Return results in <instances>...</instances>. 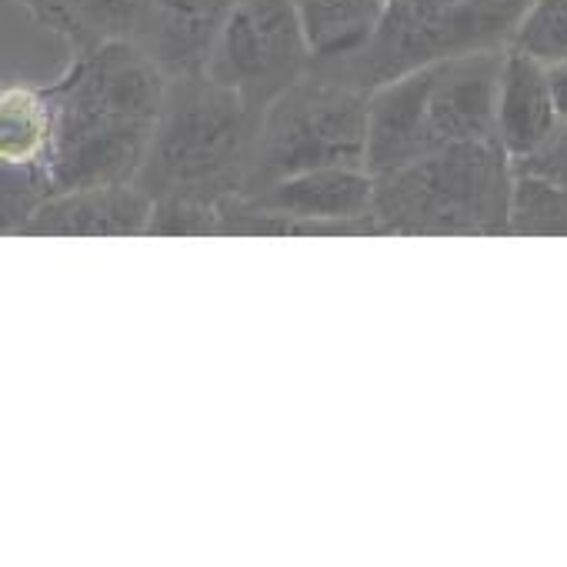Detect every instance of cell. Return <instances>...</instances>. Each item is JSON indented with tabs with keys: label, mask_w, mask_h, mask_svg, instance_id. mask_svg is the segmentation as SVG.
<instances>
[{
	"label": "cell",
	"mask_w": 567,
	"mask_h": 567,
	"mask_svg": "<svg viewBox=\"0 0 567 567\" xmlns=\"http://www.w3.org/2000/svg\"><path fill=\"white\" fill-rule=\"evenodd\" d=\"M44 28L61 34L74 54L111 41H134L144 0H18Z\"/></svg>",
	"instance_id": "12"
},
{
	"label": "cell",
	"mask_w": 567,
	"mask_h": 567,
	"mask_svg": "<svg viewBox=\"0 0 567 567\" xmlns=\"http://www.w3.org/2000/svg\"><path fill=\"white\" fill-rule=\"evenodd\" d=\"M511 48L544 64L567 61V0H534Z\"/></svg>",
	"instance_id": "15"
},
{
	"label": "cell",
	"mask_w": 567,
	"mask_h": 567,
	"mask_svg": "<svg viewBox=\"0 0 567 567\" xmlns=\"http://www.w3.org/2000/svg\"><path fill=\"white\" fill-rule=\"evenodd\" d=\"M514 157L497 137L467 141L378 177L381 234H507Z\"/></svg>",
	"instance_id": "4"
},
{
	"label": "cell",
	"mask_w": 567,
	"mask_h": 567,
	"mask_svg": "<svg viewBox=\"0 0 567 567\" xmlns=\"http://www.w3.org/2000/svg\"><path fill=\"white\" fill-rule=\"evenodd\" d=\"M311 44L298 0H240L227 18L204 74L234 91L254 114L311 71Z\"/></svg>",
	"instance_id": "7"
},
{
	"label": "cell",
	"mask_w": 567,
	"mask_h": 567,
	"mask_svg": "<svg viewBox=\"0 0 567 567\" xmlns=\"http://www.w3.org/2000/svg\"><path fill=\"white\" fill-rule=\"evenodd\" d=\"M240 0H144L134 44L167 74H204L207 58Z\"/></svg>",
	"instance_id": "9"
},
{
	"label": "cell",
	"mask_w": 567,
	"mask_h": 567,
	"mask_svg": "<svg viewBox=\"0 0 567 567\" xmlns=\"http://www.w3.org/2000/svg\"><path fill=\"white\" fill-rule=\"evenodd\" d=\"M511 230H517V234H567V190L534 181V177H517Z\"/></svg>",
	"instance_id": "14"
},
{
	"label": "cell",
	"mask_w": 567,
	"mask_h": 567,
	"mask_svg": "<svg viewBox=\"0 0 567 567\" xmlns=\"http://www.w3.org/2000/svg\"><path fill=\"white\" fill-rule=\"evenodd\" d=\"M374 187L378 177L364 167H328L288 177L247 200L284 217L291 234H381Z\"/></svg>",
	"instance_id": "8"
},
{
	"label": "cell",
	"mask_w": 567,
	"mask_h": 567,
	"mask_svg": "<svg viewBox=\"0 0 567 567\" xmlns=\"http://www.w3.org/2000/svg\"><path fill=\"white\" fill-rule=\"evenodd\" d=\"M557 121L560 114L550 91V68L517 48H507L497 94V141L504 151L514 161L534 154L550 137Z\"/></svg>",
	"instance_id": "11"
},
{
	"label": "cell",
	"mask_w": 567,
	"mask_h": 567,
	"mask_svg": "<svg viewBox=\"0 0 567 567\" xmlns=\"http://www.w3.org/2000/svg\"><path fill=\"white\" fill-rule=\"evenodd\" d=\"M550 68V91H554V104L560 121H567V61L560 64H547Z\"/></svg>",
	"instance_id": "18"
},
{
	"label": "cell",
	"mask_w": 567,
	"mask_h": 567,
	"mask_svg": "<svg viewBox=\"0 0 567 567\" xmlns=\"http://www.w3.org/2000/svg\"><path fill=\"white\" fill-rule=\"evenodd\" d=\"M171 78L134 44L111 41L81 54L64 78L44 84L48 151L44 200L107 184H134Z\"/></svg>",
	"instance_id": "1"
},
{
	"label": "cell",
	"mask_w": 567,
	"mask_h": 567,
	"mask_svg": "<svg viewBox=\"0 0 567 567\" xmlns=\"http://www.w3.org/2000/svg\"><path fill=\"white\" fill-rule=\"evenodd\" d=\"M504 51H477L424 64L371 94L368 171L374 177L444 147L497 137Z\"/></svg>",
	"instance_id": "3"
},
{
	"label": "cell",
	"mask_w": 567,
	"mask_h": 567,
	"mask_svg": "<svg viewBox=\"0 0 567 567\" xmlns=\"http://www.w3.org/2000/svg\"><path fill=\"white\" fill-rule=\"evenodd\" d=\"M517 177H534L567 190V121H557L550 137L527 157L514 161Z\"/></svg>",
	"instance_id": "17"
},
{
	"label": "cell",
	"mask_w": 567,
	"mask_h": 567,
	"mask_svg": "<svg viewBox=\"0 0 567 567\" xmlns=\"http://www.w3.org/2000/svg\"><path fill=\"white\" fill-rule=\"evenodd\" d=\"M154 200L137 184L84 187L44 200L21 234H147Z\"/></svg>",
	"instance_id": "10"
},
{
	"label": "cell",
	"mask_w": 567,
	"mask_h": 567,
	"mask_svg": "<svg viewBox=\"0 0 567 567\" xmlns=\"http://www.w3.org/2000/svg\"><path fill=\"white\" fill-rule=\"evenodd\" d=\"M534 0H384L371 44L328 71L354 87L378 91L424 64L511 48Z\"/></svg>",
	"instance_id": "6"
},
{
	"label": "cell",
	"mask_w": 567,
	"mask_h": 567,
	"mask_svg": "<svg viewBox=\"0 0 567 567\" xmlns=\"http://www.w3.org/2000/svg\"><path fill=\"white\" fill-rule=\"evenodd\" d=\"M311 68H331L361 54L381 28L384 0H298Z\"/></svg>",
	"instance_id": "13"
},
{
	"label": "cell",
	"mask_w": 567,
	"mask_h": 567,
	"mask_svg": "<svg viewBox=\"0 0 567 567\" xmlns=\"http://www.w3.org/2000/svg\"><path fill=\"white\" fill-rule=\"evenodd\" d=\"M371 94L311 68L264 111L244 197L311 171H368Z\"/></svg>",
	"instance_id": "5"
},
{
	"label": "cell",
	"mask_w": 567,
	"mask_h": 567,
	"mask_svg": "<svg viewBox=\"0 0 567 567\" xmlns=\"http://www.w3.org/2000/svg\"><path fill=\"white\" fill-rule=\"evenodd\" d=\"M147 234H220V207L161 200L154 204Z\"/></svg>",
	"instance_id": "16"
},
{
	"label": "cell",
	"mask_w": 567,
	"mask_h": 567,
	"mask_svg": "<svg viewBox=\"0 0 567 567\" xmlns=\"http://www.w3.org/2000/svg\"><path fill=\"white\" fill-rule=\"evenodd\" d=\"M260 114L207 74L171 78L137 187L154 200L220 207L244 197Z\"/></svg>",
	"instance_id": "2"
}]
</instances>
